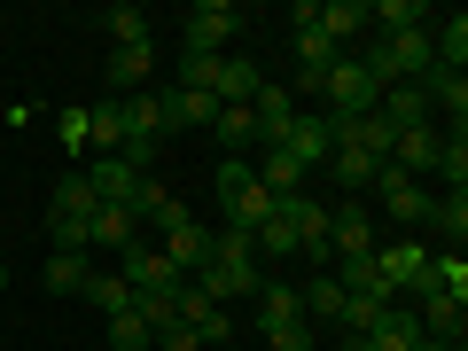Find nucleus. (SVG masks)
I'll use <instances>...</instances> for the list:
<instances>
[{"label": "nucleus", "instance_id": "f257e3e1", "mask_svg": "<svg viewBox=\"0 0 468 351\" xmlns=\"http://www.w3.org/2000/svg\"><path fill=\"white\" fill-rule=\"evenodd\" d=\"M375 101H383V86L367 79V63H359V55H335L328 79H320V110L328 117H367Z\"/></svg>", "mask_w": 468, "mask_h": 351}, {"label": "nucleus", "instance_id": "f03ea898", "mask_svg": "<svg viewBox=\"0 0 468 351\" xmlns=\"http://www.w3.org/2000/svg\"><path fill=\"white\" fill-rule=\"evenodd\" d=\"M375 282L399 297V289H421L430 282V242H414V234H390V242H375Z\"/></svg>", "mask_w": 468, "mask_h": 351}, {"label": "nucleus", "instance_id": "7ed1b4c3", "mask_svg": "<svg viewBox=\"0 0 468 351\" xmlns=\"http://www.w3.org/2000/svg\"><path fill=\"white\" fill-rule=\"evenodd\" d=\"M367 187H375V196H383V211L399 218V227H421V218H430V203H437L430 187H421L414 172H399V165H390V156H383V165H375V180H367Z\"/></svg>", "mask_w": 468, "mask_h": 351}, {"label": "nucleus", "instance_id": "20e7f679", "mask_svg": "<svg viewBox=\"0 0 468 351\" xmlns=\"http://www.w3.org/2000/svg\"><path fill=\"white\" fill-rule=\"evenodd\" d=\"M234 32H242V8L234 0H196L187 8V55H227Z\"/></svg>", "mask_w": 468, "mask_h": 351}, {"label": "nucleus", "instance_id": "39448f33", "mask_svg": "<svg viewBox=\"0 0 468 351\" xmlns=\"http://www.w3.org/2000/svg\"><path fill=\"white\" fill-rule=\"evenodd\" d=\"M297 110H304V101L297 94H289V86H258V94H250V125H258V149H282V133H289V125H297Z\"/></svg>", "mask_w": 468, "mask_h": 351}, {"label": "nucleus", "instance_id": "423d86ee", "mask_svg": "<svg viewBox=\"0 0 468 351\" xmlns=\"http://www.w3.org/2000/svg\"><path fill=\"white\" fill-rule=\"evenodd\" d=\"M165 258H172V273H180V282L211 273V227H203V218L187 211L180 227H165Z\"/></svg>", "mask_w": 468, "mask_h": 351}, {"label": "nucleus", "instance_id": "0eeeda50", "mask_svg": "<svg viewBox=\"0 0 468 351\" xmlns=\"http://www.w3.org/2000/svg\"><path fill=\"white\" fill-rule=\"evenodd\" d=\"M282 149L297 156L304 172H313V165H328V156H335V117H328V110H297V125L282 133Z\"/></svg>", "mask_w": 468, "mask_h": 351}, {"label": "nucleus", "instance_id": "6e6552de", "mask_svg": "<svg viewBox=\"0 0 468 351\" xmlns=\"http://www.w3.org/2000/svg\"><path fill=\"white\" fill-rule=\"evenodd\" d=\"M117 273L133 282V297H172V289H180V273H172V258H165V250H149V242H133V250L117 258Z\"/></svg>", "mask_w": 468, "mask_h": 351}, {"label": "nucleus", "instance_id": "1a4fd4ad", "mask_svg": "<svg viewBox=\"0 0 468 351\" xmlns=\"http://www.w3.org/2000/svg\"><path fill=\"white\" fill-rule=\"evenodd\" d=\"M86 242H94V250H117V258H125V250L141 242V218L125 211V203H94V218H86Z\"/></svg>", "mask_w": 468, "mask_h": 351}, {"label": "nucleus", "instance_id": "9d476101", "mask_svg": "<svg viewBox=\"0 0 468 351\" xmlns=\"http://www.w3.org/2000/svg\"><path fill=\"white\" fill-rule=\"evenodd\" d=\"M414 320H421V335H437V344H461V335H468V304L461 297H437V289H421Z\"/></svg>", "mask_w": 468, "mask_h": 351}, {"label": "nucleus", "instance_id": "9b49d317", "mask_svg": "<svg viewBox=\"0 0 468 351\" xmlns=\"http://www.w3.org/2000/svg\"><path fill=\"white\" fill-rule=\"evenodd\" d=\"M258 335H273V328H289V320H304V304H297V282H273V273H266V282H258Z\"/></svg>", "mask_w": 468, "mask_h": 351}, {"label": "nucleus", "instance_id": "f8f14e48", "mask_svg": "<svg viewBox=\"0 0 468 351\" xmlns=\"http://www.w3.org/2000/svg\"><path fill=\"white\" fill-rule=\"evenodd\" d=\"M79 180L94 187V203H125V211H133V180H141L133 165H117V156H94V165H86Z\"/></svg>", "mask_w": 468, "mask_h": 351}, {"label": "nucleus", "instance_id": "ddd939ff", "mask_svg": "<svg viewBox=\"0 0 468 351\" xmlns=\"http://www.w3.org/2000/svg\"><path fill=\"white\" fill-rule=\"evenodd\" d=\"M437 149H445V125H414V133H399V141H390V165L421 180V172L437 165Z\"/></svg>", "mask_w": 468, "mask_h": 351}, {"label": "nucleus", "instance_id": "4468645a", "mask_svg": "<svg viewBox=\"0 0 468 351\" xmlns=\"http://www.w3.org/2000/svg\"><path fill=\"white\" fill-rule=\"evenodd\" d=\"M297 304H304V320H313V328L335 335V320H344V289H335V273H313V282L297 289Z\"/></svg>", "mask_w": 468, "mask_h": 351}, {"label": "nucleus", "instance_id": "2eb2a0df", "mask_svg": "<svg viewBox=\"0 0 468 351\" xmlns=\"http://www.w3.org/2000/svg\"><path fill=\"white\" fill-rule=\"evenodd\" d=\"M250 172H258V187L266 196H304V165L289 149H266V156H250Z\"/></svg>", "mask_w": 468, "mask_h": 351}, {"label": "nucleus", "instance_id": "dca6fc26", "mask_svg": "<svg viewBox=\"0 0 468 351\" xmlns=\"http://www.w3.org/2000/svg\"><path fill=\"white\" fill-rule=\"evenodd\" d=\"M258 86H266V70H258L250 55H227V63H218V110H242Z\"/></svg>", "mask_w": 468, "mask_h": 351}, {"label": "nucleus", "instance_id": "f3484780", "mask_svg": "<svg viewBox=\"0 0 468 351\" xmlns=\"http://www.w3.org/2000/svg\"><path fill=\"white\" fill-rule=\"evenodd\" d=\"M149 70H156V48H149V39H141V48H110V86H117V94H141Z\"/></svg>", "mask_w": 468, "mask_h": 351}, {"label": "nucleus", "instance_id": "a211bd4d", "mask_svg": "<svg viewBox=\"0 0 468 351\" xmlns=\"http://www.w3.org/2000/svg\"><path fill=\"white\" fill-rule=\"evenodd\" d=\"M367 344H375V351H414V344H421V320L406 313V304H383V320L367 328Z\"/></svg>", "mask_w": 468, "mask_h": 351}, {"label": "nucleus", "instance_id": "6ab92c4d", "mask_svg": "<svg viewBox=\"0 0 468 351\" xmlns=\"http://www.w3.org/2000/svg\"><path fill=\"white\" fill-rule=\"evenodd\" d=\"M86 304H94L101 320H117V313H133V282H125V273H86Z\"/></svg>", "mask_w": 468, "mask_h": 351}, {"label": "nucleus", "instance_id": "aec40b11", "mask_svg": "<svg viewBox=\"0 0 468 351\" xmlns=\"http://www.w3.org/2000/svg\"><path fill=\"white\" fill-rule=\"evenodd\" d=\"M86 149H94V156H117V149H125V117H117V94L86 110Z\"/></svg>", "mask_w": 468, "mask_h": 351}, {"label": "nucleus", "instance_id": "412c9836", "mask_svg": "<svg viewBox=\"0 0 468 351\" xmlns=\"http://www.w3.org/2000/svg\"><path fill=\"white\" fill-rule=\"evenodd\" d=\"M383 304H390L383 282H375V289H351V297H344V320H335V335H367L375 320H383Z\"/></svg>", "mask_w": 468, "mask_h": 351}, {"label": "nucleus", "instance_id": "4be33fe9", "mask_svg": "<svg viewBox=\"0 0 468 351\" xmlns=\"http://www.w3.org/2000/svg\"><path fill=\"white\" fill-rule=\"evenodd\" d=\"M165 117H172V125H211L218 94H203V86H165Z\"/></svg>", "mask_w": 468, "mask_h": 351}, {"label": "nucleus", "instance_id": "5701e85b", "mask_svg": "<svg viewBox=\"0 0 468 351\" xmlns=\"http://www.w3.org/2000/svg\"><path fill=\"white\" fill-rule=\"evenodd\" d=\"M430 227L445 234V250H461V234H468V187H445V196L430 203Z\"/></svg>", "mask_w": 468, "mask_h": 351}, {"label": "nucleus", "instance_id": "b1692460", "mask_svg": "<svg viewBox=\"0 0 468 351\" xmlns=\"http://www.w3.org/2000/svg\"><path fill=\"white\" fill-rule=\"evenodd\" d=\"M313 32H328V39L367 32V0H328V8H313Z\"/></svg>", "mask_w": 468, "mask_h": 351}, {"label": "nucleus", "instance_id": "393cba45", "mask_svg": "<svg viewBox=\"0 0 468 351\" xmlns=\"http://www.w3.org/2000/svg\"><path fill=\"white\" fill-rule=\"evenodd\" d=\"M39 289H48V297H86V258H55V250H48Z\"/></svg>", "mask_w": 468, "mask_h": 351}, {"label": "nucleus", "instance_id": "a878e982", "mask_svg": "<svg viewBox=\"0 0 468 351\" xmlns=\"http://www.w3.org/2000/svg\"><path fill=\"white\" fill-rule=\"evenodd\" d=\"M211 133H218V149H227V156H242V149H258V125H250V101H242V110H218V117H211Z\"/></svg>", "mask_w": 468, "mask_h": 351}, {"label": "nucleus", "instance_id": "bb28decb", "mask_svg": "<svg viewBox=\"0 0 468 351\" xmlns=\"http://www.w3.org/2000/svg\"><path fill=\"white\" fill-rule=\"evenodd\" d=\"M375 165H383V156H367V149H335V156H328V172H335V187H344V196H351V187H367Z\"/></svg>", "mask_w": 468, "mask_h": 351}, {"label": "nucleus", "instance_id": "cd10ccee", "mask_svg": "<svg viewBox=\"0 0 468 351\" xmlns=\"http://www.w3.org/2000/svg\"><path fill=\"white\" fill-rule=\"evenodd\" d=\"M250 250H258V266H266V258H297V234H289V218H282V211H273L266 227L250 234Z\"/></svg>", "mask_w": 468, "mask_h": 351}, {"label": "nucleus", "instance_id": "c85d7f7f", "mask_svg": "<svg viewBox=\"0 0 468 351\" xmlns=\"http://www.w3.org/2000/svg\"><path fill=\"white\" fill-rule=\"evenodd\" d=\"M437 180H445V187H468V133H445V149H437Z\"/></svg>", "mask_w": 468, "mask_h": 351}, {"label": "nucleus", "instance_id": "c756f323", "mask_svg": "<svg viewBox=\"0 0 468 351\" xmlns=\"http://www.w3.org/2000/svg\"><path fill=\"white\" fill-rule=\"evenodd\" d=\"M101 24H110V39H117V48H141V39H149V16H141V8H125V0H117V8H110Z\"/></svg>", "mask_w": 468, "mask_h": 351}, {"label": "nucleus", "instance_id": "7c9ffc66", "mask_svg": "<svg viewBox=\"0 0 468 351\" xmlns=\"http://www.w3.org/2000/svg\"><path fill=\"white\" fill-rule=\"evenodd\" d=\"M48 211H79V218H94V187L79 180V172H63V180H55V203Z\"/></svg>", "mask_w": 468, "mask_h": 351}, {"label": "nucleus", "instance_id": "2f4dec72", "mask_svg": "<svg viewBox=\"0 0 468 351\" xmlns=\"http://www.w3.org/2000/svg\"><path fill=\"white\" fill-rule=\"evenodd\" d=\"M250 180H258V172H250V156H218V211H227V203L242 196Z\"/></svg>", "mask_w": 468, "mask_h": 351}, {"label": "nucleus", "instance_id": "473e14b6", "mask_svg": "<svg viewBox=\"0 0 468 351\" xmlns=\"http://www.w3.org/2000/svg\"><path fill=\"white\" fill-rule=\"evenodd\" d=\"M187 328H196V344L211 351V344H227V335H234V320H227V304H203V313L187 320Z\"/></svg>", "mask_w": 468, "mask_h": 351}, {"label": "nucleus", "instance_id": "72a5a7b5", "mask_svg": "<svg viewBox=\"0 0 468 351\" xmlns=\"http://www.w3.org/2000/svg\"><path fill=\"white\" fill-rule=\"evenodd\" d=\"M218 63H227V55H180V86H203V94H218Z\"/></svg>", "mask_w": 468, "mask_h": 351}, {"label": "nucleus", "instance_id": "f704fd0d", "mask_svg": "<svg viewBox=\"0 0 468 351\" xmlns=\"http://www.w3.org/2000/svg\"><path fill=\"white\" fill-rule=\"evenodd\" d=\"M266 344H273V351H313V344H320V328H313V320H289V328H273Z\"/></svg>", "mask_w": 468, "mask_h": 351}, {"label": "nucleus", "instance_id": "c9c22d12", "mask_svg": "<svg viewBox=\"0 0 468 351\" xmlns=\"http://www.w3.org/2000/svg\"><path fill=\"white\" fill-rule=\"evenodd\" d=\"M141 344H149V328H141L133 313H117L110 320V351H141Z\"/></svg>", "mask_w": 468, "mask_h": 351}, {"label": "nucleus", "instance_id": "e433bc0d", "mask_svg": "<svg viewBox=\"0 0 468 351\" xmlns=\"http://www.w3.org/2000/svg\"><path fill=\"white\" fill-rule=\"evenodd\" d=\"M156 351H203V344H196V328H187V320H172V328L156 335Z\"/></svg>", "mask_w": 468, "mask_h": 351}, {"label": "nucleus", "instance_id": "4c0bfd02", "mask_svg": "<svg viewBox=\"0 0 468 351\" xmlns=\"http://www.w3.org/2000/svg\"><path fill=\"white\" fill-rule=\"evenodd\" d=\"M55 125H63V149H86V110H63Z\"/></svg>", "mask_w": 468, "mask_h": 351}, {"label": "nucleus", "instance_id": "58836bf2", "mask_svg": "<svg viewBox=\"0 0 468 351\" xmlns=\"http://www.w3.org/2000/svg\"><path fill=\"white\" fill-rule=\"evenodd\" d=\"M414 351H461V344H437V335H421V344Z\"/></svg>", "mask_w": 468, "mask_h": 351}, {"label": "nucleus", "instance_id": "ea45409f", "mask_svg": "<svg viewBox=\"0 0 468 351\" xmlns=\"http://www.w3.org/2000/svg\"><path fill=\"white\" fill-rule=\"evenodd\" d=\"M8 282H16V273H8V266H0V289H8Z\"/></svg>", "mask_w": 468, "mask_h": 351}]
</instances>
